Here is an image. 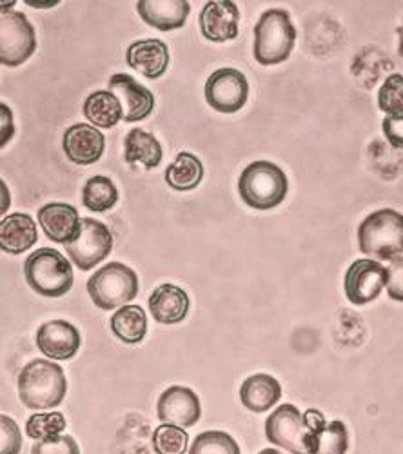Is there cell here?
<instances>
[{"instance_id": "35", "label": "cell", "mask_w": 403, "mask_h": 454, "mask_svg": "<svg viewBox=\"0 0 403 454\" xmlns=\"http://www.w3.org/2000/svg\"><path fill=\"white\" fill-rule=\"evenodd\" d=\"M387 271H389L387 294L396 301H403V256L391 260Z\"/></svg>"}, {"instance_id": "20", "label": "cell", "mask_w": 403, "mask_h": 454, "mask_svg": "<svg viewBox=\"0 0 403 454\" xmlns=\"http://www.w3.org/2000/svg\"><path fill=\"white\" fill-rule=\"evenodd\" d=\"M150 311L159 324H180L190 313V296L178 286L164 284L151 293Z\"/></svg>"}, {"instance_id": "15", "label": "cell", "mask_w": 403, "mask_h": 454, "mask_svg": "<svg viewBox=\"0 0 403 454\" xmlns=\"http://www.w3.org/2000/svg\"><path fill=\"white\" fill-rule=\"evenodd\" d=\"M39 222L44 235L55 244L75 242L82 230V220L77 207L62 202L46 204L39 209Z\"/></svg>"}, {"instance_id": "5", "label": "cell", "mask_w": 403, "mask_h": 454, "mask_svg": "<svg viewBox=\"0 0 403 454\" xmlns=\"http://www.w3.org/2000/svg\"><path fill=\"white\" fill-rule=\"evenodd\" d=\"M24 275L35 293L48 298L64 296L73 287L69 260L51 247H41L31 253L24 263Z\"/></svg>"}, {"instance_id": "10", "label": "cell", "mask_w": 403, "mask_h": 454, "mask_svg": "<svg viewBox=\"0 0 403 454\" xmlns=\"http://www.w3.org/2000/svg\"><path fill=\"white\" fill-rule=\"evenodd\" d=\"M249 98V82L245 74L235 67L216 69L205 82V102L218 113L240 111Z\"/></svg>"}, {"instance_id": "37", "label": "cell", "mask_w": 403, "mask_h": 454, "mask_svg": "<svg viewBox=\"0 0 403 454\" xmlns=\"http://www.w3.org/2000/svg\"><path fill=\"white\" fill-rule=\"evenodd\" d=\"M0 111H3V145L8 144V140L13 137V115L6 104L0 106Z\"/></svg>"}, {"instance_id": "30", "label": "cell", "mask_w": 403, "mask_h": 454, "mask_svg": "<svg viewBox=\"0 0 403 454\" xmlns=\"http://www.w3.org/2000/svg\"><path fill=\"white\" fill-rule=\"evenodd\" d=\"M190 436L186 429L176 426H159L153 433V447L157 454H186Z\"/></svg>"}, {"instance_id": "23", "label": "cell", "mask_w": 403, "mask_h": 454, "mask_svg": "<svg viewBox=\"0 0 403 454\" xmlns=\"http://www.w3.org/2000/svg\"><path fill=\"white\" fill-rule=\"evenodd\" d=\"M126 153L124 159L128 164H142L145 169H155L162 162L164 151L160 142L148 131L131 129L124 140Z\"/></svg>"}, {"instance_id": "14", "label": "cell", "mask_w": 403, "mask_h": 454, "mask_svg": "<svg viewBox=\"0 0 403 454\" xmlns=\"http://www.w3.org/2000/svg\"><path fill=\"white\" fill-rule=\"evenodd\" d=\"M36 346L51 360H69L81 348V333L66 320H51L36 331Z\"/></svg>"}, {"instance_id": "1", "label": "cell", "mask_w": 403, "mask_h": 454, "mask_svg": "<svg viewBox=\"0 0 403 454\" xmlns=\"http://www.w3.org/2000/svg\"><path fill=\"white\" fill-rule=\"evenodd\" d=\"M67 393L64 369L50 360H33L19 374L20 402L35 411L53 409Z\"/></svg>"}, {"instance_id": "8", "label": "cell", "mask_w": 403, "mask_h": 454, "mask_svg": "<svg viewBox=\"0 0 403 454\" xmlns=\"http://www.w3.org/2000/svg\"><path fill=\"white\" fill-rule=\"evenodd\" d=\"M36 50L31 22L20 12H3L0 17V60L8 67L22 66Z\"/></svg>"}, {"instance_id": "36", "label": "cell", "mask_w": 403, "mask_h": 454, "mask_svg": "<svg viewBox=\"0 0 403 454\" xmlns=\"http://www.w3.org/2000/svg\"><path fill=\"white\" fill-rule=\"evenodd\" d=\"M382 128L389 144L392 147L403 149V117H385Z\"/></svg>"}, {"instance_id": "12", "label": "cell", "mask_w": 403, "mask_h": 454, "mask_svg": "<svg viewBox=\"0 0 403 454\" xmlns=\"http://www.w3.org/2000/svg\"><path fill=\"white\" fill-rule=\"evenodd\" d=\"M159 420L182 429L193 427L202 416L200 398L188 387L173 386L162 393L157 405Z\"/></svg>"}, {"instance_id": "33", "label": "cell", "mask_w": 403, "mask_h": 454, "mask_svg": "<svg viewBox=\"0 0 403 454\" xmlns=\"http://www.w3.org/2000/svg\"><path fill=\"white\" fill-rule=\"evenodd\" d=\"M31 454H81L79 443L73 436H55L48 440H39L33 449Z\"/></svg>"}, {"instance_id": "7", "label": "cell", "mask_w": 403, "mask_h": 454, "mask_svg": "<svg viewBox=\"0 0 403 454\" xmlns=\"http://www.w3.org/2000/svg\"><path fill=\"white\" fill-rule=\"evenodd\" d=\"M266 436L292 454H316L318 450V434L307 427L304 414L291 403L273 411L266 422Z\"/></svg>"}, {"instance_id": "25", "label": "cell", "mask_w": 403, "mask_h": 454, "mask_svg": "<svg viewBox=\"0 0 403 454\" xmlns=\"http://www.w3.org/2000/svg\"><path fill=\"white\" fill-rule=\"evenodd\" d=\"M112 331L124 344H140L148 334V317L140 306H124L112 317Z\"/></svg>"}, {"instance_id": "27", "label": "cell", "mask_w": 403, "mask_h": 454, "mask_svg": "<svg viewBox=\"0 0 403 454\" xmlns=\"http://www.w3.org/2000/svg\"><path fill=\"white\" fill-rule=\"evenodd\" d=\"M119 202V189L112 178L107 176H93L84 184L82 189V204L84 207L104 213L115 207Z\"/></svg>"}, {"instance_id": "24", "label": "cell", "mask_w": 403, "mask_h": 454, "mask_svg": "<svg viewBox=\"0 0 403 454\" xmlns=\"http://www.w3.org/2000/svg\"><path fill=\"white\" fill-rule=\"evenodd\" d=\"M84 117L97 128L112 129L124 119V109L113 91H93L84 102Z\"/></svg>"}, {"instance_id": "31", "label": "cell", "mask_w": 403, "mask_h": 454, "mask_svg": "<svg viewBox=\"0 0 403 454\" xmlns=\"http://www.w3.org/2000/svg\"><path fill=\"white\" fill-rule=\"evenodd\" d=\"M378 106L387 117H403V74H389L378 91Z\"/></svg>"}, {"instance_id": "18", "label": "cell", "mask_w": 403, "mask_h": 454, "mask_svg": "<svg viewBox=\"0 0 403 454\" xmlns=\"http://www.w3.org/2000/svg\"><path fill=\"white\" fill-rule=\"evenodd\" d=\"M136 12L145 24L160 31H173L186 24L191 4L188 0H140Z\"/></svg>"}, {"instance_id": "9", "label": "cell", "mask_w": 403, "mask_h": 454, "mask_svg": "<svg viewBox=\"0 0 403 454\" xmlns=\"http://www.w3.org/2000/svg\"><path fill=\"white\" fill-rule=\"evenodd\" d=\"M113 249V235L109 227L95 218H84L82 230L75 242L66 246L71 262L82 271H89Z\"/></svg>"}, {"instance_id": "38", "label": "cell", "mask_w": 403, "mask_h": 454, "mask_svg": "<svg viewBox=\"0 0 403 454\" xmlns=\"http://www.w3.org/2000/svg\"><path fill=\"white\" fill-rule=\"evenodd\" d=\"M26 4H29L31 8H53V6H57L58 3H31V0H27Z\"/></svg>"}, {"instance_id": "41", "label": "cell", "mask_w": 403, "mask_h": 454, "mask_svg": "<svg viewBox=\"0 0 403 454\" xmlns=\"http://www.w3.org/2000/svg\"><path fill=\"white\" fill-rule=\"evenodd\" d=\"M259 454H282L280 450H275V449H264V450H260Z\"/></svg>"}, {"instance_id": "39", "label": "cell", "mask_w": 403, "mask_h": 454, "mask_svg": "<svg viewBox=\"0 0 403 454\" xmlns=\"http://www.w3.org/2000/svg\"><path fill=\"white\" fill-rule=\"evenodd\" d=\"M3 193H4V204H3V213H6L8 211V187H6V184L3 182Z\"/></svg>"}, {"instance_id": "13", "label": "cell", "mask_w": 403, "mask_h": 454, "mask_svg": "<svg viewBox=\"0 0 403 454\" xmlns=\"http://www.w3.org/2000/svg\"><path fill=\"white\" fill-rule=\"evenodd\" d=\"M109 91H113L120 100L126 122L145 121L155 109V95L129 74H113L109 79Z\"/></svg>"}, {"instance_id": "6", "label": "cell", "mask_w": 403, "mask_h": 454, "mask_svg": "<svg viewBox=\"0 0 403 454\" xmlns=\"http://www.w3.org/2000/svg\"><path fill=\"white\" fill-rule=\"evenodd\" d=\"M88 293L98 309L113 311L136 298L138 277L124 263L112 262L88 280Z\"/></svg>"}, {"instance_id": "19", "label": "cell", "mask_w": 403, "mask_h": 454, "mask_svg": "<svg viewBox=\"0 0 403 454\" xmlns=\"http://www.w3.org/2000/svg\"><path fill=\"white\" fill-rule=\"evenodd\" d=\"M128 64L148 79H160L169 66V48L159 39L133 43L126 53Z\"/></svg>"}, {"instance_id": "32", "label": "cell", "mask_w": 403, "mask_h": 454, "mask_svg": "<svg viewBox=\"0 0 403 454\" xmlns=\"http://www.w3.org/2000/svg\"><path fill=\"white\" fill-rule=\"evenodd\" d=\"M347 447H349L347 427L340 420L327 424L323 431L318 433L316 454H345Z\"/></svg>"}, {"instance_id": "26", "label": "cell", "mask_w": 403, "mask_h": 454, "mask_svg": "<svg viewBox=\"0 0 403 454\" xmlns=\"http://www.w3.org/2000/svg\"><path fill=\"white\" fill-rule=\"evenodd\" d=\"M204 178V166L193 153H178L166 169V184L174 192H191Z\"/></svg>"}, {"instance_id": "17", "label": "cell", "mask_w": 403, "mask_h": 454, "mask_svg": "<svg viewBox=\"0 0 403 454\" xmlns=\"http://www.w3.org/2000/svg\"><path fill=\"white\" fill-rule=\"evenodd\" d=\"M62 147L66 157L77 166H91L104 155V135L88 124H75L64 133Z\"/></svg>"}, {"instance_id": "21", "label": "cell", "mask_w": 403, "mask_h": 454, "mask_svg": "<svg viewBox=\"0 0 403 454\" xmlns=\"http://www.w3.org/2000/svg\"><path fill=\"white\" fill-rule=\"evenodd\" d=\"M280 396V382L266 372L249 376L240 387V400L244 407H247L252 412H266L273 409V405L278 403Z\"/></svg>"}, {"instance_id": "2", "label": "cell", "mask_w": 403, "mask_h": 454, "mask_svg": "<svg viewBox=\"0 0 403 454\" xmlns=\"http://www.w3.org/2000/svg\"><path fill=\"white\" fill-rule=\"evenodd\" d=\"M297 43V29L285 10H267L254 26V59L262 66L285 62Z\"/></svg>"}, {"instance_id": "16", "label": "cell", "mask_w": 403, "mask_h": 454, "mask_svg": "<svg viewBox=\"0 0 403 454\" xmlns=\"http://www.w3.org/2000/svg\"><path fill=\"white\" fill-rule=\"evenodd\" d=\"M238 6L231 0L207 3L200 13V31L211 43H228L238 36Z\"/></svg>"}, {"instance_id": "4", "label": "cell", "mask_w": 403, "mask_h": 454, "mask_svg": "<svg viewBox=\"0 0 403 454\" xmlns=\"http://www.w3.org/2000/svg\"><path fill=\"white\" fill-rule=\"evenodd\" d=\"M360 251L376 260H394L403 253V215L394 209H380L358 227Z\"/></svg>"}, {"instance_id": "11", "label": "cell", "mask_w": 403, "mask_h": 454, "mask_svg": "<svg viewBox=\"0 0 403 454\" xmlns=\"http://www.w3.org/2000/svg\"><path fill=\"white\" fill-rule=\"evenodd\" d=\"M389 282V271L382 263L363 258L353 262L349 266L344 280L345 294L351 304L354 306H365L369 301L376 300L384 287H387Z\"/></svg>"}, {"instance_id": "34", "label": "cell", "mask_w": 403, "mask_h": 454, "mask_svg": "<svg viewBox=\"0 0 403 454\" xmlns=\"http://www.w3.org/2000/svg\"><path fill=\"white\" fill-rule=\"evenodd\" d=\"M0 438H3V449H0V454H19L22 447V434L15 420H12L10 416L3 414L0 419Z\"/></svg>"}, {"instance_id": "29", "label": "cell", "mask_w": 403, "mask_h": 454, "mask_svg": "<svg viewBox=\"0 0 403 454\" xmlns=\"http://www.w3.org/2000/svg\"><path fill=\"white\" fill-rule=\"evenodd\" d=\"M66 429V419L62 412H41L33 414L27 420L26 433L33 440H48L58 436Z\"/></svg>"}, {"instance_id": "22", "label": "cell", "mask_w": 403, "mask_h": 454, "mask_svg": "<svg viewBox=\"0 0 403 454\" xmlns=\"http://www.w3.org/2000/svg\"><path fill=\"white\" fill-rule=\"evenodd\" d=\"M39 233L29 215L13 213L0 223V246L10 254H20L36 244Z\"/></svg>"}, {"instance_id": "28", "label": "cell", "mask_w": 403, "mask_h": 454, "mask_svg": "<svg viewBox=\"0 0 403 454\" xmlns=\"http://www.w3.org/2000/svg\"><path fill=\"white\" fill-rule=\"evenodd\" d=\"M190 454H240V445L224 431H205L197 436Z\"/></svg>"}, {"instance_id": "3", "label": "cell", "mask_w": 403, "mask_h": 454, "mask_svg": "<svg viewBox=\"0 0 403 454\" xmlns=\"http://www.w3.org/2000/svg\"><path fill=\"white\" fill-rule=\"evenodd\" d=\"M238 192L242 200L259 211L278 207L289 192V182L276 164L267 160H256L249 164L238 180Z\"/></svg>"}, {"instance_id": "40", "label": "cell", "mask_w": 403, "mask_h": 454, "mask_svg": "<svg viewBox=\"0 0 403 454\" xmlns=\"http://www.w3.org/2000/svg\"><path fill=\"white\" fill-rule=\"evenodd\" d=\"M398 35H399V50H398V53L403 57V22H401V26L398 29Z\"/></svg>"}]
</instances>
